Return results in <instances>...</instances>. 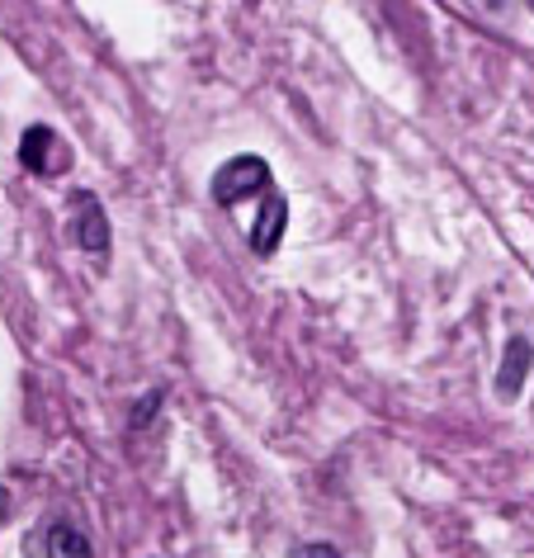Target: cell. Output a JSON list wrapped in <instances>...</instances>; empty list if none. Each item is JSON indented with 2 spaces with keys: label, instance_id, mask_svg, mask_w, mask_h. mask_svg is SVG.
Segmentation results:
<instances>
[{
  "label": "cell",
  "instance_id": "obj_1",
  "mask_svg": "<svg viewBox=\"0 0 534 558\" xmlns=\"http://www.w3.org/2000/svg\"><path fill=\"white\" fill-rule=\"evenodd\" d=\"M270 166H265L260 157H232L228 166H218L214 171V199L222 208L242 204L251 199V194H270Z\"/></svg>",
  "mask_w": 534,
  "mask_h": 558
},
{
  "label": "cell",
  "instance_id": "obj_2",
  "mask_svg": "<svg viewBox=\"0 0 534 558\" xmlns=\"http://www.w3.org/2000/svg\"><path fill=\"white\" fill-rule=\"evenodd\" d=\"M20 161L29 175H62L66 166H72V151H66V143L48 123H34V129H24V137H20Z\"/></svg>",
  "mask_w": 534,
  "mask_h": 558
},
{
  "label": "cell",
  "instance_id": "obj_3",
  "mask_svg": "<svg viewBox=\"0 0 534 558\" xmlns=\"http://www.w3.org/2000/svg\"><path fill=\"white\" fill-rule=\"evenodd\" d=\"M72 232H76L81 246L95 251V256H105L109 251V218H105V208H100V199H95L90 190H81L72 199Z\"/></svg>",
  "mask_w": 534,
  "mask_h": 558
},
{
  "label": "cell",
  "instance_id": "obj_4",
  "mask_svg": "<svg viewBox=\"0 0 534 558\" xmlns=\"http://www.w3.org/2000/svg\"><path fill=\"white\" fill-rule=\"evenodd\" d=\"M284 222H289V199L279 190H270L260 204L256 232H251V251H256V256H275L279 242H284Z\"/></svg>",
  "mask_w": 534,
  "mask_h": 558
},
{
  "label": "cell",
  "instance_id": "obj_5",
  "mask_svg": "<svg viewBox=\"0 0 534 558\" xmlns=\"http://www.w3.org/2000/svg\"><path fill=\"white\" fill-rule=\"evenodd\" d=\"M530 360H534V345L525 337L506 341V360H501V369H497V393L501 398H515L520 393V384H525V374H530Z\"/></svg>",
  "mask_w": 534,
  "mask_h": 558
},
{
  "label": "cell",
  "instance_id": "obj_6",
  "mask_svg": "<svg viewBox=\"0 0 534 558\" xmlns=\"http://www.w3.org/2000/svg\"><path fill=\"white\" fill-rule=\"evenodd\" d=\"M48 558H95V554H90V539L76 525L58 521L48 530Z\"/></svg>",
  "mask_w": 534,
  "mask_h": 558
},
{
  "label": "cell",
  "instance_id": "obj_7",
  "mask_svg": "<svg viewBox=\"0 0 534 558\" xmlns=\"http://www.w3.org/2000/svg\"><path fill=\"white\" fill-rule=\"evenodd\" d=\"M289 558H345V554L336 549V544H299Z\"/></svg>",
  "mask_w": 534,
  "mask_h": 558
}]
</instances>
